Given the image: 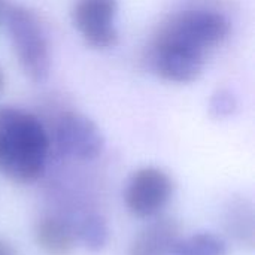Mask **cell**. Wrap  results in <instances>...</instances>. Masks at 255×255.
Segmentation results:
<instances>
[{
  "mask_svg": "<svg viewBox=\"0 0 255 255\" xmlns=\"http://www.w3.org/2000/svg\"><path fill=\"white\" fill-rule=\"evenodd\" d=\"M230 33V21L211 9H187L169 16L155 33L149 48V64L164 81L188 84L206 64V54L221 45Z\"/></svg>",
  "mask_w": 255,
  "mask_h": 255,
  "instance_id": "cell-1",
  "label": "cell"
},
{
  "mask_svg": "<svg viewBox=\"0 0 255 255\" xmlns=\"http://www.w3.org/2000/svg\"><path fill=\"white\" fill-rule=\"evenodd\" d=\"M51 136L40 120L22 109L0 108V175L16 182H36L46 169Z\"/></svg>",
  "mask_w": 255,
  "mask_h": 255,
  "instance_id": "cell-2",
  "label": "cell"
},
{
  "mask_svg": "<svg viewBox=\"0 0 255 255\" xmlns=\"http://www.w3.org/2000/svg\"><path fill=\"white\" fill-rule=\"evenodd\" d=\"M4 22L24 75L33 82L45 81L51 70V51L39 16L25 6H9Z\"/></svg>",
  "mask_w": 255,
  "mask_h": 255,
  "instance_id": "cell-3",
  "label": "cell"
},
{
  "mask_svg": "<svg viewBox=\"0 0 255 255\" xmlns=\"http://www.w3.org/2000/svg\"><path fill=\"white\" fill-rule=\"evenodd\" d=\"M175 182L163 169L149 166L136 170L127 181L124 202L137 218L157 217L172 200Z\"/></svg>",
  "mask_w": 255,
  "mask_h": 255,
  "instance_id": "cell-4",
  "label": "cell"
},
{
  "mask_svg": "<svg viewBox=\"0 0 255 255\" xmlns=\"http://www.w3.org/2000/svg\"><path fill=\"white\" fill-rule=\"evenodd\" d=\"M54 143L57 151L67 158L93 161L105 149V136L100 127L87 115L64 112L54 127Z\"/></svg>",
  "mask_w": 255,
  "mask_h": 255,
  "instance_id": "cell-5",
  "label": "cell"
},
{
  "mask_svg": "<svg viewBox=\"0 0 255 255\" xmlns=\"http://www.w3.org/2000/svg\"><path fill=\"white\" fill-rule=\"evenodd\" d=\"M117 0H76L72 9V22L88 46L108 49L117 45Z\"/></svg>",
  "mask_w": 255,
  "mask_h": 255,
  "instance_id": "cell-6",
  "label": "cell"
},
{
  "mask_svg": "<svg viewBox=\"0 0 255 255\" xmlns=\"http://www.w3.org/2000/svg\"><path fill=\"white\" fill-rule=\"evenodd\" d=\"M178 239V223L170 218H158L137 233L128 255H170Z\"/></svg>",
  "mask_w": 255,
  "mask_h": 255,
  "instance_id": "cell-7",
  "label": "cell"
},
{
  "mask_svg": "<svg viewBox=\"0 0 255 255\" xmlns=\"http://www.w3.org/2000/svg\"><path fill=\"white\" fill-rule=\"evenodd\" d=\"M37 247L46 255H70L76 247L75 227L57 217H43L34 226Z\"/></svg>",
  "mask_w": 255,
  "mask_h": 255,
  "instance_id": "cell-8",
  "label": "cell"
},
{
  "mask_svg": "<svg viewBox=\"0 0 255 255\" xmlns=\"http://www.w3.org/2000/svg\"><path fill=\"white\" fill-rule=\"evenodd\" d=\"M170 255H229V247L221 236L200 232L184 239L179 238Z\"/></svg>",
  "mask_w": 255,
  "mask_h": 255,
  "instance_id": "cell-9",
  "label": "cell"
},
{
  "mask_svg": "<svg viewBox=\"0 0 255 255\" xmlns=\"http://www.w3.org/2000/svg\"><path fill=\"white\" fill-rule=\"evenodd\" d=\"M76 242L91 253H100L106 248L111 239V230L106 220L99 214L84 217L75 227Z\"/></svg>",
  "mask_w": 255,
  "mask_h": 255,
  "instance_id": "cell-10",
  "label": "cell"
},
{
  "mask_svg": "<svg viewBox=\"0 0 255 255\" xmlns=\"http://www.w3.org/2000/svg\"><path fill=\"white\" fill-rule=\"evenodd\" d=\"M227 230L242 244L254 245V212L253 205L242 199L230 203L226 217Z\"/></svg>",
  "mask_w": 255,
  "mask_h": 255,
  "instance_id": "cell-11",
  "label": "cell"
},
{
  "mask_svg": "<svg viewBox=\"0 0 255 255\" xmlns=\"http://www.w3.org/2000/svg\"><path fill=\"white\" fill-rule=\"evenodd\" d=\"M236 109V100L229 90H218L211 99V114L215 118H226Z\"/></svg>",
  "mask_w": 255,
  "mask_h": 255,
  "instance_id": "cell-12",
  "label": "cell"
},
{
  "mask_svg": "<svg viewBox=\"0 0 255 255\" xmlns=\"http://www.w3.org/2000/svg\"><path fill=\"white\" fill-rule=\"evenodd\" d=\"M0 255H19V253L10 242L0 238Z\"/></svg>",
  "mask_w": 255,
  "mask_h": 255,
  "instance_id": "cell-13",
  "label": "cell"
},
{
  "mask_svg": "<svg viewBox=\"0 0 255 255\" xmlns=\"http://www.w3.org/2000/svg\"><path fill=\"white\" fill-rule=\"evenodd\" d=\"M9 10V4H7V0H0V22L4 21L6 18V13Z\"/></svg>",
  "mask_w": 255,
  "mask_h": 255,
  "instance_id": "cell-14",
  "label": "cell"
},
{
  "mask_svg": "<svg viewBox=\"0 0 255 255\" xmlns=\"http://www.w3.org/2000/svg\"><path fill=\"white\" fill-rule=\"evenodd\" d=\"M1 84H3V76H1V72H0V90H1Z\"/></svg>",
  "mask_w": 255,
  "mask_h": 255,
  "instance_id": "cell-15",
  "label": "cell"
}]
</instances>
